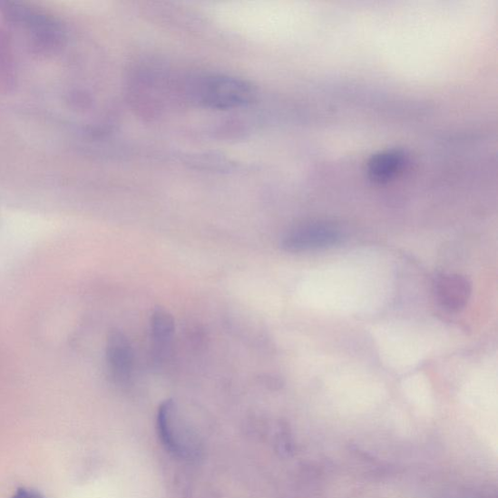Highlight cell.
Returning <instances> with one entry per match:
<instances>
[{
	"instance_id": "obj_1",
	"label": "cell",
	"mask_w": 498,
	"mask_h": 498,
	"mask_svg": "<svg viewBox=\"0 0 498 498\" xmlns=\"http://www.w3.org/2000/svg\"><path fill=\"white\" fill-rule=\"evenodd\" d=\"M192 92L200 104L220 111L239 109L252 103L255 96V91L247 80L224 74L199 78Z\"/></svg>"
},
{
	"instance_id": "obj_2",
	"label": "cell",
	"mask_w": 498,
	"mask_h": 498,
	"mask_svg": "<svg viewBox=\"0 0 498 498\" xmlns=\"http://www.w3.org/2000/svg\"><path fill=\"white\" fill-rule=\"evenodd\" d=\"M157 429L161 443L173 455L187 459L196 453L194 440L181 423L176 402L167 400L161 404L157 415Z\"/></svg>"
},
{
	"instance_id": "obj_3",
	"label": "cell",
	"mask_w": 498,
	"mask_h": 498,
	"mask_svg": "<svg viewBox=\"0 0 498 498\" xmlns=\"http://www.w3.org/2000/svg\"><path fill=\"white\" fill-rule=\"evenodd\" d=\"M343 233L330 223H308L295 227L281 240L282 249L292 252H307L339 246Z\"/></svg>"
},
{
	"instance_id": "obj_4",
	"label": "cell",
	"mask_w": 498,
	"mask_h": 498,
	"mask_svg": "<svg viewBox=\"0 0 498 498\" xmlns=\"http://www.w3.org/2000/svg\"><path fill=\"white\" fill-rule=\"evenodd\" d=\"M439 305L449 312L459 313L467 306L473 294V282L459 274H441L434 284Z\"/></svg>"
},
{
	"instance_id": "obj_5",
	"label": "cell",
	"mask_w": 498,
	"mask_h": 498,
	"mask_svg": "<svg viewBox=\"0 0 498 498\" xmlns=\"http://www.w3.org/2000/svg\"><path fill=\"white\" fill-rule=\"evenodd\" d=\"M106 359L115 381L125 383L131 378L133 367V352L126 336L113 331L107 341Z\"/></svg>"
},
{
	"instance_id": "obj_6",
	"label": "cell",
	"mask_w": 498,
	"mask_h": 498,
	"mask_svg": "<svg viewBox=\"0 0 498 498\" xmlns=\"http://www.w3.org/2000/svg\"><path fill=\"white\" fill-rule=\"evenodd\" d=\"M408 156L401 150H388L376 153L368 161L369 178L378 183L394 180L405 168Z\"/></svg>"
},
{
	"instance_id": "obj_7",
	"label": "cell",
	"mask_w": 498,
	"mask_h": 498,
	"mask_svg": "<svg viewBox=\"0 0 498 498\" xmlns=\"http://www.w3.org/2000/svg\"><path fill=\"white\" fill-rule=\"evenodd\" d=\"M152 337L158 345H167L176 331L172 316L164 308H158L151 317Z\"/></svg>"
},
{
	"instance_id": "obj_8",
	"label": "cell",
	"mask_w": 498,
	"mask_h": 498,
	"mask_svg": "<svg viewBox=\"0 0 498 498\" xmlns=\"http://www.w3.org/2000/svg\"><path fill=\"white\" fill-rule=\"evenodd\" d=\"M10 498H45V496L33 489L20 488Z\"/></svg>"
}]
</instances>
